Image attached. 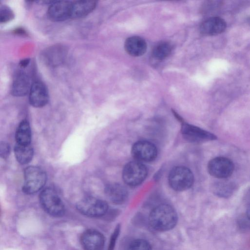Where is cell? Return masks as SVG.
Listing matches in <instances>:
<instances>
[{"mask_svg":"<svg viewBox=\"0 0 250 250\" xmlns=\"http://www.w3.org/2000/svg\"><path fill=\"white\" fill-rule=\"evenodd\" d=\"M177 215L169 205L161 204L154 208L149 216L151 226L158 231H164L173 229L177 222Z\"/></svg>","mask_w":250,"mask_h":250,"instance_id":"cell-1","label":"cell"},{"mask_svg":"<svg viewBox=\"0 0 250 250\" xmlns=\"http://www.w3.org/2000/svg\"><path fill=\"white\" fill-rule=\"evenodd\" d=\"M46 180V173L41 167L29 166L24 171L22 191L26 194L36 193L43 188Z\"/></svg>","mask_w":250,"mask_h":250,"instance_id":"cell-2","label":"cell"},{"mask_svg":"<svg viewBox=\"0 0 250 250\" xmlns=\"http://www.w3.org/2000/svg\"><path fill=\"white\" fill-rule=\"evenodd\" d=\"M39 200L42 207L49 215L60 217L64 214V204L53 189L47 188L42 190L40 194Z\"/></svg>","mask_w":250,"mask_h":250,"instance_id":"cell-3","label":"cell"},{"mask_svg":"<svg viewBox=\"0 0 250 250\" xmlns=\"http://www.w3.org/2000/svg\"><path fill=\"white\" fill-rule=\"evenodd\" d=\"M168 184L171 188L177 191L186 190L194 183V176L191 171L184 166H177L169 172Z\"/></svg>","mask_w":250,"mask_h":250,"instance_id":"cell-4","label":"cell"},{"mask_svg":"<svg viewBox=\"0 0 250 250\" xmlns=\"http://www.w3.org/2000/svg\"><path fill=\"white\" fill-rule=\"evenodd\" d=\"M147 169L141 162L132 161L127 163L123 169L122 177L125 183L130 187H136L146 179Z\"/></svg>","mask_w":250,"mask_h":250,"instance_id":"cell-5","label":"cell"},{"mask_svg":"<svg viewBox=\"0 0 250 250\" xmlns=\"http://www.w3.org/2000/svg\"><path fill=\"white\" fill-rule=\"evenodd\" d=\"M78 211L82 214L89 217H98L104 215L108 206L106 202L93 197H84L78 201L76 205Z\"/></svg>","mask_w":250,"mask_h":250,"instance_id":"cell-6","label":"cell"},{"mask_svg":"<svg viewBox=\"0 0 250 250\" xmlns=\"http://www.w3.org/2000/svg\"><path fill=\"white\" fill-rule=\"evenodd\" d=\"M234 170L231 160L224 157H217L210 160L208 164L209 174L219 179H226L230 176Z\"/></svg>","mask_w":250,"mask_h":250,"instance_id":"cell-7","label":"cell"},{"mask_svg":"<svg viewBox=\"0 0 250 250\" xmlns=\"http://www.w3.org/2000/svg\"><path fill=\"white\" fill-rule=\"evenodd\" d=\"M157 148L153 143L147 141H139L131 148L133 158L141 162H150L157 157Z\"/></svg>","mask_w":250,"mask_h":250,"instance_id":"cell-8","label":"cell"},{"mask_svg":"<svg viewBox=\"0 0 250 250\" xmlns=\"http://www.w3.org/2000/svg\"><path fill=\"white\" fill-rule=\"evenodd\" d=\"M181 132L184 138L191 142H202L215 140L214 134L188 123H182Z\"/></svg>","mask_w":250,"mask_h":250,"instance_id":"cell-9","label":"cell"},{"mask_svg":"<svg viewBox=\"0 0 250 250\" xmlns=\"http://www.w3.org/2000/svg\"><path fill=\"white\" fill-rule=\"evenodd\" d=\"M72 1H53L47 11L48 18L54 21H61L71 18Z\"/></svg>","mask_w":250,"mask_h":250,"instance_id":"cell-10","label":"cell"},{"mask_svg":"<svg viewBox=\"0 0 250 250\" xmlns=\"http://www.w3.org/2000/svg\"><path fill=\"white\" fill-rule=\"evenodd\" d=\"M67 54L66 48L61 44L51 46L43 52L42 56L44 62L50 66L55 67L62 64Z\"/></svg>","mask_w":250,"mask_h":250,"instance_id":"cell-11","label":"cell"},{"mask_svg":"<svg viewBox=\"0 0 250 250\" xmlns=\"http://www.w3.org/2000/svg\"><path fill=\"white\" fill-rule=\"evenodd\" d=\"M48 101L49 94L45 85L40 81L33 83L29 93L30 104L35 107H42L45 106Z\"/></svg>","mask_w":250,"mask_h":250,"instance_id":"cell-12","label":"cell"},{"mask_svg":"<svg viewBox=\"0 0 250 250\" xmlns=\"http://www.w3.org/2000/svg\"><path fill=\"white\" fill-rule=\"evenodd\" d=\"M81 243L85 250H102L104 247V238L98 230L89 229L82 234Z\"/></svg>","mask_w":250,"mask_h":250,"instance_id":"cell-13","label":"cell"},{"mask_svg":"<svg viewBox=\"0 0 250 250\" xmlns=\"http://www.w3.org/2000/svg\"><path fill=\"white\" fill-rule=\"evenodd\" d=\"M226 27V22L223 19L213 17L208 18L201 23L200 30L203 35L213 36L223 33Z\"/></svg>","mask_w":250,"mask_h":250,"instance_id":"cell-14","label":"cell"},{"mask_svg":"<svg viewBox=\"0 0 250 250\" xmlns=\"http://www.w3.org/2000/svg\"><path fill=\"white\" fill-rule=\"evenodd\" d=\"M32 84L29 76L24 72H20L14 79L11 93L16 97H22L29 94Z\"/></svg>","mask_w":250,"mask_h":250,"instance_id":"cell-15","label":"cell"},{"mask_svg":"<svg viewBox=\"0 0 250 250\" xmlns=\"http://www.w3.org/2000/svg\"><path fill=\"white\" fill-rule=\"evenodd\" d=\"M104 192L107 198L113 203L122 204L128 197V192L126 188L118 183H110L104 188Z\"/></svg>","mask_w":250,"mask_h":250,"instance_id":"cell-16","label":"cell"},{"mask_svg":"<svg viewBox=\"0 0 250 250\" xmlns=\"http://www.w3.org/2000/svg\"><path fill=\"white\" fill-rule=\"evenodd\" d=\"M125 49L126 53L133 57H139L146 52L147 44L142 38L134 36L126 39L125 42Z\"/></svg>","mask_w":250,"mask_h":250,"instance_id":"cell-17","label":"cell"},{"mask_svg":"<svg viewBox=\"0 0 250 250\" xmlns=\"http://www.w3.org/2000/svg\"><path fill=\"white\" fill-rule=\"evenodd\" d=\"M97 1L90 0L72 1L71 19H79L84 17L95 8Z\"/></svg>","mask_w":250,"mask_h":250,"instance_id":"cell-18","label":"cell"},{"mask_svg":"<svg viewBox=\"0 0 250 250\" xmlns=\"http://www.w3.org/2000/svg\"><path fill=\"white\" fill-rule=\"evenodd\" d=\"M17 144L21 145H30L31 131L28 121L23 120L19 124L15 133Z\"/></svg>","mask_w":250,"mask_h":250,"instance_id":"cell-19","label":"cell"},{"mask_svg":"<svg viewBox=\"0 0 250 250\" xmlns=\"http://www.w3.org/2000/svg\"><path fill=\"white\" fill-rule=\"evenodd\" d=\"M14 150L16 159L20 164L25 165L32 160L34 151L30 145H21L16 144Z\"/></svg>","mask_w":250,"mask_h":250,"instance_id":"cell-20","label":"cell"},{"mask_svg":"<svg viewBox=\"0 0 250 250\" xmlns=\"http://www.w3.org/2000/svg\"><path fill=\"white\" fill-rule=\"evenodd\" d=\"M235 186L230 181H223L214 184L212 190L213 193L220 198H227L230 197L235 189Z\"/></svg>","mask_w":250,"mask_h":250,"instance_id":"cell-21","label":"cell"},{"mask_svg":"<svg viewBox=\"0 0 250 250\" xmlns=\"http://www.w3.org/2000/svg\"><path fill=\"white\" fill-rule=\"evenodd\" d=\"M172 51L171 45L167 42H161L156 44L152 51V56L156 60H162L167 58Z\"/></svg>","mask_w":250,"mask_h":250,"instance_id":"cell-22","label":"cell"},{"mask_svg":"<svg viewBox=\"0 0 250 250\" xmlns=\"http://www.w3.org/2000/svg\"><path fill=\"white\" fill-rule=\"evenodd\" d=\"M127 250H152V249L147 241L144 239H137L130 243Z\"/></svg>","mask_w":250,"mask_h":250,"instance_id":"cell-23","label":"cell"},{"mask_svg":"<svg viewBox=\"0 0 250 250\" xmlns=\"http://www.w3.org/2000/svg\"><path fill=\"white\" fill-rule=\"evenodd\" d=\"M14 14L11 9L6 5H1L0 8V22L5 23L12 20Z\"/></svg>","mask_w":250,"mask_h":250,"instance_id":"cell-24","label":"cell"},{"mask_svg":"<svg viewBox=\"0 0 250 250\" xmlns=\"http://www.w3.org/2000/svg\"><path fill=\"white\" fill-rule=\"evenodd\" d=\"M120 230V226H117L113 232L109 242L108 250H113Z\"/></svg>","mask_w":250,"mask_h":250,"instance_id":"cell-25","label":"cell"},{"mask_svg":"<svg viewBox=\"0 0 250 250\" xmlns=\"http://www.w3.org/2000/svg\"><path fill=\"white\" fill-rule=\"evenodd\" d=\"M10 151V146L6 142H1L0 144V155L3 159L6 158L9 155Z\"/></svg>","mask_w":250,"mask_h":250,"instance_id":"cell-26","label":"cell"},{"mask_svg":"<svg viewBox=\"0 0 250 250\" xmlns=\"http://www.w3.org/2000/svg\"><path fill=\"white\" fill-rule=\"evenodd\" d=\"M30 62L29 59H25L22 60L19 63V65L21 67H26Z\"/></svg>","mask_w":250,"mask_h":250,"instance_id":"cell-27","label":"cell"},{"mask_svg":"<svg viewBox=\"0 0 250 250\" xmlns=\"http://www.w3.org/2000/svg\"><path fill=\"white\" fill-rule=\"evenodd\" d=\"M246 217L250 221V203L248 205L246 210Z\"/></svg>","mask_w":250,"mask_h":250,"instance_id":"cell-28","label":"cell"}]
</instances>
